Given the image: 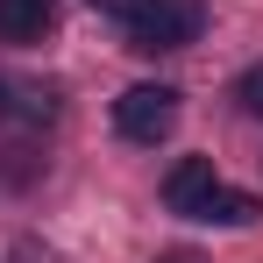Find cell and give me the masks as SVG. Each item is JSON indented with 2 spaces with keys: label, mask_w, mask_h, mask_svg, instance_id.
<instances>
[{
  "label": "cell",
  "mask_w": 263,
  "mask_h": 263,
  "mask_svg": "<svg viewBox=\"0 0 263 263\" xmlns=\"http://www.w3.org/2000/svg\"><path fill=\"white\" fill-rule=\"evenodd\" d=\"M199 0H142L128 14V43L135 50H185L192 36H199Z\"/></svg>",
  "instance_id": "obj_1"
},
{
  "label": "cell",
  "mask_w": 263,
  "mask_h": 263,
  "mask_svg": "<svg viewBox=\"0 0 263 263\" xmlns=\"http://www.w3.org/2000/svg\"><path fill=\"white\" fill-rule=\"evenodd\" d=\"M114 128L128 135V142H164L178 128V92L171 86H128L114 100Z\"/></svg>",
  "instance_id": "obj_2"
},
{
  "label": "cell",
  "mask_w": 263,
  "mask_h": 263,
  "mask_svg": "<svg viewBox=\"0 0 263 263\" xmlns=\"http://www.w3.org/2000/svg\"><path fill=\"white\" fill-rule=\"evenodd\" d=\"M214 185H220V178H214V164H206V157H185V164L164 178V206H171V214H199Z\"/></svg>",
  "instance_id": "obj_3"
},
{
  "label": "cell",
  "mask_w": 263,
  "mask_h": 263,
  "mask_svg": "<svg viewBox=\"0 0 263 263\" xmlns=\"http://www.w3.org/2000/svg\"><path fill=\"white\" fill-rule=\"evenodd\" d=\"M50 0H0V43H43Z\"/></svg>",
  "instance_id": "obj_4"
},
{
  "label": "cell",
  "mask_w": 263,
  "mask_h": 263,
  "mask_svg": "<svg viewBox=\"0 0 263 263\" xmlns=\"http://www.w3.org/2000/svg\"><path fill=\"white\" fill-rule=\"evenodd\" d=\"M256 214H263V206L249 199V192H235V185H214V192H206V206H199L192 220H214V228H249Z\"/></svg>",
  "instance_id": "obj_5"
},
{
  "label": "cell",
  "mask_w": 263,
  "mask_h": 263,
  "mask_svg": "<svg viewBox=\"0 0 263 263\" xmlns=\"http://www.w3.org/2000/svg\"><path fill=\"white\" fill-rule=\"evenodd\" d=\"M242 107L263 121V64H249V71H242Z\"/></svg>",
  "instance_id": "obj_6"
},
{
  "label": "cell",
  "mask_w": 263,
  "mask_h": 263,
  "mask_svg": "<svg viewBox=\"0 0 263 263\" xmlns=\"http://www.w3.org/2000/svg\"><path fill=\"white\" fill-rule=\"evenodd\" d=\"M92 7H107V14H121V22H128V14L142 7V0H92Z\"/></svg>",
  "instance_id": "obj_7"
},
{
  "label": "cell",
  "mask_w": 263,
  "mask_h": 263,
  "mask_svg": "<svg viewBox=\"0 0 263 263\" xmlns=\"http://www.w3.org/2000/svg\"><path fill=\"white\" fill-rule=\"evenodd\" d=\"M157 263H199V249H164Z\"/></svg>",
  "instance_id": "obj_8"
}]
</instances>
